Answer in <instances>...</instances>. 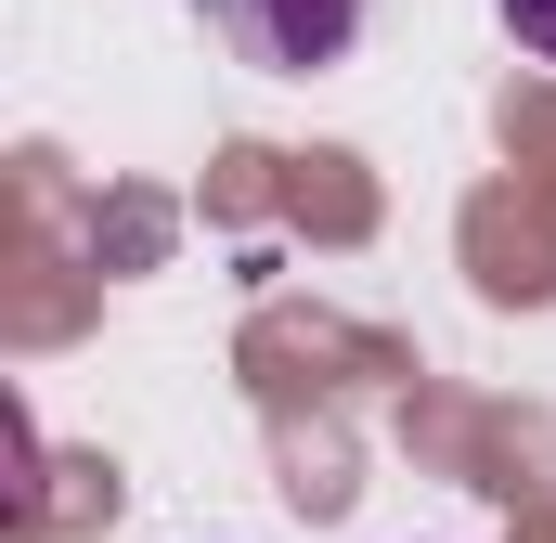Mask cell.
<instances>
[{"mask_svg": "<svg viewBox=\"0 0 556 543\" xmlns=\"http://www.w3.org/2000/svg\"><path fill=\"white\" fill-rule=\"evenodd\" d=\"M492 13L518 26V52H531V65H556V0H492Z\"/></svg>", "mask_w": 556, "mask_h": 543, "instance_id": "2", "label": "cell"}, {"mask_svg": "<svg viewBox=\"0 0 556 543\" xmlns=\"http://www.w3.org/2000/svg\"><path fill=\"white\" fill-rule=\"evenodd\" d=\"M207 13H220L233 52L273 65V78H311V65H337V52L363 39V0H207Z\"/></svg>", "mask_w": 556, "mask_h": 543, "instance_id": "1", "label": "cell"}]
</instances>
